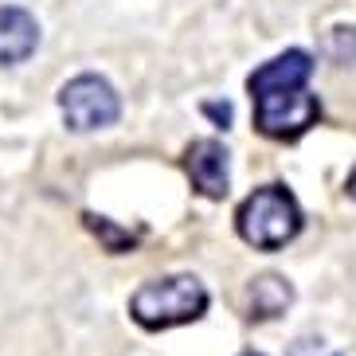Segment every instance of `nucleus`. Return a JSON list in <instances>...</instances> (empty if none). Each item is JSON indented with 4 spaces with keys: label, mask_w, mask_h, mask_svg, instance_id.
Instances as JSON below:
<instances>
[{
    "label": "nucleus",
    "mask_w": 356,
    "mask_h": 356,
    "mask_svg": "<svg viewBox=\"0 0 356 356\" xmlns=\"http://www.w3.org/2000/svg\"><path fill=\"white\" fill-rule=\"evenodd\" d=\"M293 302V290L286 278L278 274H262L247 286V314L259 317V321H270V317L286 314V305Z\"/></svg>",
    "instance_id": "nucleus-8"
},
{
    "label": "nucleus",
    "mask_w": 356,
    "mask_h": 356,
    "mask_svg": "<svg viewBox=\"0 0 356 356\" xmlns=\"http://www.w3.org/2000/svg\"><path fill=\"white\" fill-rule=\"evenodd\" d=\"M239 235L259 251H278L302 231V208L282 184H262L239 204Z\"/></svg>",
    "instance_id": "nucleus-2"
},
{
    "label": "nucleus",
    "mask_w": 356,
    "mask_h": 356,
    "mask_svg": "<svg viewBox=\"0 0 356 356\" xmlns=\"http://www.w3.org/2000/svg\"><path fill=\"white\" fill-rule=\"evenodd\" d=\"M309 74H314V59H309V51H282L274 55L270 63H262L259 71L247 79V86H251V98L254 95H266V90H290V86H305L309 83Z\"/></svg>",
    "instance_id": "nucleus-6"
},
{
    "label": "nucleus",
    "mask_w": 356,
    "mask_h": 356,
    "mask_svg": "<svg viewBox=\"0 0 356 356\" xmlns=\"http://www.w3.org/2000/svg\"><path fill=\"white\" fill-rule=\"evenodd\" d=\"M348 196L356 200V168H353V172H348Z\"/></svg>",
    "instance_id": "nucleus-10"
},
{
    "label": "nucleus",
    "mask_w": 356,
    "mask_h": 356,
    "mask_svg": "<svg viewBox=\"0 0 356 356\" xmlns=\"http://www.w3.org/2000/svg\"><path fill=\"white\" fill-rule=\"evenodd\" d=\"M184 168H188L196 192H204L208 200H223L227 196V149L220 141H192L184 153Z\"/></svg>",
    "instance_id": "nucleus-5"
},
{
    "label": "nucleus",
    "mask_w": 356,
    "mask_h": 356,
    "mask_svg": "<svg viewBox=\"0 0 356 356\" xmlns=\"http://www.w3.org/2000/svg\"><path fill=\"white\" fill-rule=\"evenodd\" d=\"M208 309V290L192 274H172V278H157L145 282L129 298V314L145 329H172V325H188L204 317Z\"/></svg>",
    "instance_id": "nucleus-1"
},
{
    "label": "nucleus",
    "mask_w": 356,
    "mask_h": 356,
    "mask_svg": "<svg viewBox=\"0 0 356 356\" xmlns=\"http://www.w3.org/2000/svg\"><path fill=\"white\" fill-rule=\"evenodd\" d=\"M290 356H341L337 348H329L325 341H314V337H305V341H298V345L290 348Z\"/></svg>",
    "instance_id": "nucleus-9"
},
{
    "label": "nucleus",
    "mask_w": 356,
    "mask_h": 356,
    "mask_svg": "<svg viewBox=\"0 0 356 356\" xmlns=\"http://www.w3.org/2000/svg\"><path fill=\"white\" fill-rule=\"evenodd\" d=\"M317 118H321V102H317V95H309V86L254 95V126L266 137H278V141L302 137Z\"/></svg>",
    "instance_id": "nucleus-3"
},
{
    "label": "nucleus",
    "mask_w": 356,
    "mask_h": 356,
    "mask_svg": "<svg viewBox=\"0 0 356 356\" xmlns=\"http://www.w3.org/2000/svg\"><path fill=\"white\" fill-rule=\"evenodd\" d=\"M243 356H262V353H243Z\"/></svg>",
    "instance_id": "nucleus-11"
},
{
    "label": "nucleus",
    "mask_w": 356,
    "mask_h": 356,
    "mask_svg": "<svg viewBox=\"0 0 356 356\" xmlns=\"http://www.w3.org/2000/svg\"><path fill=\"white\" fill-rule=\"evenodd\" d=\"M40 43V24L24 8H0V67L24 63Z\"/></svg>",
    "instance_id": "nucleus-7"
},
{
    "label": "nucleus",
    "mask_w": 356,
    "mask_h": 356,
    "mask_svg": "<svg viewBox=\"0 0 356 356\" xmlns=\"http://www.w3.org/2000/svg\"><path fill=\"white\" fill-rule=\"evenodd\" d=\"M59 110H63V122L79 134L86 129H106L114 126L118 114H122V102H118L114 86L98 79V74H79L59 90Z\"/></svg>",
    "instance_id": "nucleus-4"
}]
</instances>
